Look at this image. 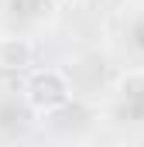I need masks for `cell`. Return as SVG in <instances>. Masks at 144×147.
Segmentation results:
<instances>
[{
  "label": "cell",
  "instance_id": "1",
  "mask_svg": "<svg viewBox=\"0 0 144 147\" xmlns=\"http://www.w3.org/2000/svg\"><path fill=\"white\" fill-rule=\"evenodd\" d=\"M24 99H28V106L35 113L48 116V113L62 110L72 99L69 79L58 72V69H38V72H31L28 86H24Z\"/></svg>",
  "mask_w": 144,
  "mask_h": 147
},
{
  "label": "cell",
  "instance_id": "2",
  "mask_svg": "<svg viewBox=\"0 0 144 147\" xmlns=\"http://www.w3.org/2000/svg\"><path fill=\"white\" fill-rule=\"evenodd\" d=\"M35 62V45L21 34L0 38V69L3 72H28Z\"/></svg>",
  "mask_w": 144,
  "mask_h": 147
},
{
  "label": "cell",
  "instance_id": "3",
  "mask_svg": "<svg viewBox=\"0 0 144 147\" xmlns=\"http://www.w3.org/2000/svg\"><path fill=\"white\" fill-rule=\"evenodd\" d=\"M65 3H72V7H82V3H89V0H65Z\"/></svg>",
  "mask_w": 144,
  "mask_h": 147
}]
</instances>
